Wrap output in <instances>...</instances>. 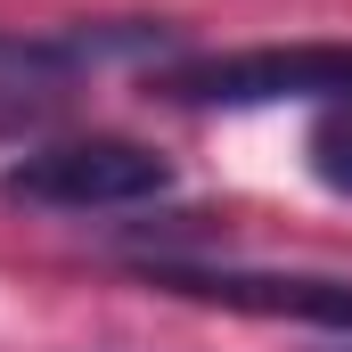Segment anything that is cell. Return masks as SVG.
I'll return each mask as SVG.
<instances>
[{"label":"cell","instance_id":"cell-1","mask_svg":"<svg viewBox=\"0 0 352 352\" xmlns=\"http://www.w3.org/2000/svg\"><path fill=\"white\" fill-rule=\"evenodd\" d=\"M164 188H173V164L140 140H115V131L50 140L0 173V197L33 205V213H123V205H156Z\"/></svg>","mask_w":352,"mask_h":352},{"label":"cell","instance_id":"cell-2","mask_svg":"<svg viewBox=\"0 0 352 352\" xmlns=\"http://www.w3.org/2000/svg\"><path fill=\"white\" fill-rule=\"evenodd\" d=\"M180 107H287V98H352V41H263V50H213L156 74Z\"/></svg>","mask_w":352,"mask_h":352},{"label":"cell","instance_id":"cell-3","mask_svg":"<svg viewBox=\"0 0 352 352\" xmlns=\"http://www.w3.org/2000/svg\"><path fill=\"white\" fill-rule=\"evenodd\" d=\"M156 287L230 303V311H263V320H311V328H344L352 336V278H287V270H180L164 263Z\"/></svg>","mask_w":352,"mask_h":352},{"label":"cell","instance_id":"cell-4","mask_svg":"<svg viewBox=\"0 0 352 352\" xmlns=\"http://www.w3.org/2000/svg\"><path fill=\"white\" fill-rule=\"evenodd\" d=\"M107 58V41L90 33H66V41H25V33H0V115H25V107H50L66 98V82Z\"/></svg>","mask_w":352,"mask_h":352},{"label":"cell","instance_id":"cell-5","mask_svg":"<svg viewBox=\"0 0 352 352\" xmlns=\"http://www.w3.org/2000/svg\"><path fill=\"white\" fill-rule=\"evenodd\" d=\"M303 156H311V180H320V188L352 197V98H328V107H320Z\"/></svg>","mask_w":352,"mask_h":352}]
</instances>
